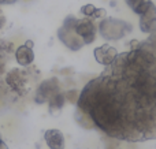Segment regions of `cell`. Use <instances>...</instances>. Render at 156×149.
<instances>
[{"label": "cell", "instance_id": "obj_1", "mask_svg": "<svg viewBox=\"0 0 156 149\" xmlns=\"http://www.w3.org/2000/svg\"><path fill=\"white\" fill-rule=\"evenodd\" d=\"M76 119L125 141L156 138V32L116 56L77 100Z\"/></svg>", "mask_w": 156, "mask_h": 149}, {"label": "cell", "instance_id": "obj_3", "mask_svg": "<svg viewBox=\"0 0 156 149\" xmlns=\"http://www.w3.org/2000/svg\"><path fill=\"white\" fill-rule=\"evenodd\" d=\"M77 19L78 18L73 15L66 16L65 21H63V25L58 29V38H59V41L70 51H80L85 45L83 41L78 37L76 29H74Z\"/></svg>", "mask_w": 156, "mask_h": 149}, {"label": "cell", "instance_id": "obj_8", "mask_svg": "<svg viewBox=\"0 0 156 149\" xmlns=\"http://www.w3.org/2000/svg\"><path fill=\"white\" fill-rule=\"evenodd\" d=\"M94 59L97 60V63H100V64L105 66V67H108V66H111L114 62H115L116 56H118V52H116V49L114 48V47L108 45V44H104V45L101 47H97L96 49H94Z\"/></svg>", "mask_w": 156, "mask_h": 149}, {"label": "cell", "instance_id": "obj_14", "mask_svg": "<svg viewBox=\"0 0 156 149\" xmlns=\"http://www.w3.org/2000/svg\"><path fill=\"white\" fill-rule=\"evenodd\" d=\"M5 23H7V19H5V15L3 14L2 8H0V29H3L5 26Z\"/></svg>", "mask_w": 156, "mask_h": 149}, {"label": "cell", "instance_id": "obj_12", "mask_svg": "<svg viewBox=\"0 0 156 149\" xmlns=\"http://www.w3.org/2000/svg\"><path fill=\"white\" fill-rule=\"evenodd\" d=\"M80 12L85 18H104L107 15L104 8H96L93 4H85L80 10Z\"/></svg>", "mask_w": 156, "mask_h": 149}, {"label": "cell", "instance_id": "obj_15", "mask_svg": "<svg viewBox=\"0 0 156 149\" xmlns=\"http://www.w3.org/2000/svg\"><path fill=\"white\" fill-rule=\"evenodd\" d=\"M18 0H0V5H11L15 4Z\"/></svg>", "mask_w": 156, "mask_h": 149}, {"label": "cell", "instance_id": "obj_16", "mask_svg": "<svg viewBox=\"0 0 156 149\" xmlns=\"http://www.w3.org/2000/svg\"><path fill=\"white\" fill-rule=\"evenodd\" d=\"M0 149H8V147L5 145V142L2 140V137H0Z\"/></svg>", "mask_w": 156, "mask_h": 149}, {"label": "cell", "instance_id": "obj_10", "mask_svg": "<svg viewBox=\"0 0 156 149\" xmlns=\"http://www.w3.org/2000/svg\"><path fill=\"white\" fill-rule=\"evenodd\" d=\"M44 140H45L49 149H65L66 147L65 136L58 129H49V130H47L44 133Z\"/></svg>", "mask_w": 156, "mask_h": 149}, {"label": "cell", "instance_id": "obj_5", "mask_svg": "<svg viewBox=\"0 0 156 149\" xmlns=\"http://www.w3.org/2000/svg\"><path fill=\"white\" fill-rule=\"evenodd\" d=\"M76 33L78 34V37L83 41L85 45L92 44L96 40V34H97V27L96 23L92 18H82V19H77L76 22Z\"/></svg>", "mask_w": 156, "mask_h": 149}, {"label": "cell", "instance_id": "obj_9", "mask_svg": "<svg viewBox=\"0 0 156 149\" xmlns=\"http://www.w3.org/2000/svg\"><path fill=\"white\" fill-rule=\"evenodd\" d=\"M140 29L143 33H152L156 32V5L152 3L148 10L140 15Z\"/></svg>", "mask_w": 156, "mask_h": 149}, {"label": "cell", "instance_id": "obj_11", "mask_svg": "<svg viewBox=\"0 0 156 149\" xmlns=\"http://www.w3.org/2000/svg\"><path fill=\"white\" fill-rule=\"evenodd\" d=\"M66 101H67V100H66V93H65V92L56 93V95H55L54 97L49 99V101H48L49 112H51V114H54V112L60 111V109L65 107Z\"/></svg>", "mask_w": 156, "mask_h": 149}, {"label": "cell", "instance_id": "obj_13", "mask_svg": "<svg viewBox=\"0 0 156 149\" xmlns=\"http://www.w3.org/2000/svg\"><path fill=\"white\" fill-rule=\"evenodd\" d=\"M125 2L129 5L130 10H132L133 12L138 14V15L144 14L148 10L149 5L152 4V0H125Z\"/></svg>", "mask_w": 156, "mask_h": 149}, {"label": "cell", "instance_id": "obj_6", "mask_svg": "<svg viewBox=\"0 0 156 149\" xmlns=\"http://www.w3.org/2000/svg\"><path fill=\"white\" fill-rule=\"evenodd\" d=\"M5 84L14 90V92L22 93L26 89L27 84V73L25 70H19V68H12L8 71L5 75Z\"/></svg>", "mask_w": 156, "mask_h": 149}, {"label": "cell", "instance_id": "obj_2", "mask_svg": "<svg viewBox=\"0 0 156 149\" xmlns=\"http://www.w3.org/2000/svg\"><path fill=\"white\" fill-rule=\"evenodd\" d=\"M99 30L100 36L107 41L112 40H121V38L126 37L130 32L133 30L132 23L122 19H115V18H103L99 22Z\"/></svg>", "mask_w": 156, "mask_h": 149}, {"label": "cell", "instance_id": "obj_4", "mask_svg": "<svg viewBox=\"0 0 156 149\" xmlns=\"http://www.w3.org/2000/svg\"><path fill=\"white\" fill-rule=\"evenodd\" d=\"M59 92H62V90H60L59 79H58L56 77H52V78L45 79V81H43L40 85H38L37 90H36L34 100L37 104L48 103L49 99L54 97V96Z\"/></svg>", "mask_w": 156, "mask_h": 149}, {"label": "cell", "instance_id": "obj_7", "mask_svg": "<svg viewBox=\"0 0 156 149\" xmlns=\"http://www.w3.org/2000/svg\"><path fill=\"white\" fill-rule=\"evenodd\" d=\"M33 47H34V43L32 40H27L23 45H19L18 48L15 49V60L19 66L22 67H27L30 66L33 62H34V51H33Z\"/></svg>", "mask_w": 156, "mask_h": 149}]
</instances>
